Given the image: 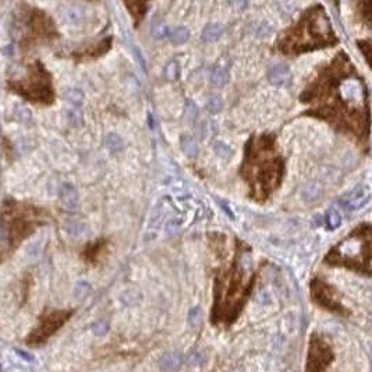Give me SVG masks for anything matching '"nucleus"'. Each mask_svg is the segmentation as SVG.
<instances>
[{"label": "nucleus", "instance_id": "nucleus-1", "mask_svg": "<svg viewBox=\"0 0 372 372\" xmlns=\"http://www.w3.org/2000/svg\"><path fill=\"white\" fill-rule=\"evenodd\" d=\"M307 105L304 116L324 120L336 131L368 147L371 135V103L364 78L344 52L322 66L300 95Z\"/></svg>", "mask_w": 372, "mask_h": 372}, {"label": "nucleus", "instance_id": "nucleus-2", "mask_svg": "<svg viewBox=\"0 0 372 372\" xmlns=\"http://www.w3.org/2000/svg\"><path fill=\"white\" fill-rule=\"evenodd\" d=\"M244 149L241 177L248 183L251 200L264 204L282 184L285 159L276 145L275 135L269 132L258 137L252 135Z\"/></svg>", "mask_w": 372, "mask_h": 372}, {"label": "nucleus", "instance_id": "nucleus-3", "mask_svg": "<svg viewBox=\"0 0 372 372\" xmlns=\"http://www.w3.org/2000/svg\"><path fill=\"white\" fill-rule=\"evenodd\" d=\"M249 271L251 262L248 259V249L243 243L237 241L232 265L227 269L217 272L215 278V301L210 317L215 325H230L240 315L256 279V273Z\"/></svg>", "mask_w": 372, "mask_h": 372}, {"label": "nucleus", "instance_id": "nucleus-4", "mask_svg": "<svg viewBox=\"0 0 372 372\" xmlns=\"http://www.w3.org/2000/svg\"><path fill=\"white\" fill-rule=\"evenodd\" d=\"M337 43L339 38L334 34L325 8L321 4H315L307 8L297 23L280 34L275 47L279 53L295 57L307 52L332 47Z\"/></svg>", "mask_w": 372, "mask_h": 372}, {"label": "nucleus", "instance_id": "nucleus-5", "mask_svg": "<svg viewBox=\"0 0 372 372\" xmlns=\"http://www.w3.org/2000/svg\"><path fill=\"white\" fill-rule=\"evenodd\" d=\"M325 264L372 276V225L361 223L325 255Z\"/></svg>", "mask_w": 372, "mask_h": 372}, {"label": "nucleus", "instance_id": "nucleus-6", "mask_svg": "<svg viewBox=\"0 0 372 372\" xmlns=\"http://www.w3.org/2000/svg\"><path fill=\"white\" fill-rule=\"evenodd\" d=\"M46 212L35 205L21 204L14 200L3 202V225H1V243L3 249L6 246L17 247L24 239L35 232L39 225L45 223Z\"/></svg>", "mask_w": 372, "mask_h": 372}, {"label": "nucleus", "instance_id": "nucleus-7", "mask_svg": "<svg viewBox=\"0 0 372 372\" xmlns=\"http://www.w3.org/2000/svg\"><path fill=\"white\" fill-rule=\"evenodd\" d=\"M7 89L37 105H52L56 99L52 74L41 60L27 67V76L21 80L7 81Z\"/></svg>", "mask_w": 372, "mask_h": 372}, {"label": "nucleus", "instance_id": "nucleus-8", "mask_svg": "<svg viewBox=\"0 0 372 372\" xmlns=\"http://www.w3.org/2000/svg\"><path fill=\"white\" fill-rule=\"evenodd\" d=\"M20 17L24 25V35L20 41V47L23 52H28L41 45L52 43L60 38V32L53 18L43 10L21 4Z\"/></svg>", "mask_w": 372, "mask_h": 372}, {"label": "nucleus", "instance_id": "nucleus-9", "mask_svg": "<svg viewBox=\"0 0 372 372\" xmlns=\"http://www.w3.org/2000/svg\"><path fill=\"white\" fill-rule=\"evenodd\" d=\"M73 315V311L57 310L49 311L41 317L39 325L32 331L30 336L27 337L28 346H41L45 341L49 340L50 336H53L60 328H62Z\"/></svg>", "mask_w": 372, "mask_h": 372}, {"label": "nucleus", "instance_id": "nucleus-10", "mask_svg": "<svg viewBox=\"0 0 372 372\" xmlns=\"http://www.w3.org/2000/svg\"><path fill=\"white\" fill-rule=\"evenodd\" d=\"M311 298L321 308L329 311L332 314L344 317V318H347L350 315V311L341 304L337 290L329 283H326L325 280L315 278L311 282Z\"/></svg>", "mask_w": 372, "mask_h": 372}, {"label": "nucleus", "instance_id": "nucleus-11", "mask_svg": "<svg viewBox=\"0 0 372 372\" xmlns=\"http://www.w3.org/2000/svg\"><path fill=\"white\" fill-rule=\"evenodd\" d=\"M334 360V354L329 343L319 336L314 333L311 336L310 349H308V358H307V371H325Z\"/></svg>", "mask_w": 372, "mask_h": 372}, {"label": "nucleus", "instance_id": "nucleus-12", "mask_svg": "<svg viewBox=\"0 0 372 372\" xmlns=\"http://www.w3.org/2000/svg\"><path fill=\"white\" fill-rule=\"evenodd\" d=\"M113 43V37H106L98 42H93L89 45H84L80 49H76L71 52L70 57L74 59L76 62H86V60H95L98 57H102L112 49Z\"/></svg>", "mask_w": 372, "mask_h": 372}, {"label": "nucleus", "instance_id": "nucleus-13", "mask_svg": "<svg viewBox=\"0 0 372 372\" xmlns=\"http://www.w3.org/2000/svg\"><path fill=\"white\" fill-rule=\"evenodd\" d=\"M372 197V188L370 184L363 183L360 186H357L356 188H353L350 193L341 197L340 204L346 208V209L354 210L361 208L363 205H365L367 202L370 201V198Z\"/></svg>", "mask_w": 372, "mask_h": 372}, {"label": "nucleus", "instance_id": "nucleus-14", "mask_svg": "<svg viewBox=\"0 0 372 372\" xmlns=\"http://www.w3.org/2000/svg\"><path fill=\"white\" fill-rule=\"evenodd\" d=\"M124 3V6L127 8V11L131 16L132 24L134 27H140V24L144 21V18L147 16L151 1L152 0H122Z\"/></svg>", "mask_w": 372, "mask_h": 372}, {"label": "nucleus", "instance_id": "nucleus-15", "mask_svg": "<svg viewBox=\"0 0 372 372\" xmlns=\"http://www.w3.org/2000/svg\"><path fill=\"white\" fill-rule=\"evenodd\" d=\"M59 194H60V201L64 205V208H67L69 210L77 209L80 200H78V193L76 187L70 183H66L62 186Z\"/></svg>", "mask_w": 372, "mask_h": 372}, {"label": "nucleus", "instance_id": "nucleus-16", "mask_svg": "<svg viewBox=\"0 0 372 372\" xmlns=\"http://www.w3.org/2000/svg\"><path fill=\"white\" fill-rule=\"evenodd\" d=\"M268 78H269V83L276 86H285L290 83L291 80V73L287 69L286 66L283 64H279V66H275L269 70V74H268Z\"/></svg>", "mask_w": 372, "mask_h": 372}, {"label": "nucleus", "instance_id": "nucleus-17", "mask_svg": "<svg viewBox=\"0 0 372 372\" xmlns=\"http://www.w3.org/2000/svg\"><path fill=\"white\" fill-rule=\"evenodd\" d=\"M358 21L372 28V0H354Z\"/></svg>", "mask_w": 372, "mask_h": 372}, {"label": "nucleus", "instance_id": "nucleus-18", "mask_svg": "<svg viewBox=\"0 0 372 372\" xmlns=\"http://www.w3.org/2000/svg\"><path fill=\"white\" fill-rule=\"evenodd\" d=\"M106 241L105 240H98L96 243H93L91 246H88L84 251V259L88 264H96L99 262L102 258V252L106 251Z\"/></svg>", "mask_w": 372, "mask_h": 372}, {"label": "nucleus", "instance_id": "nucleus-19", "mask_svg": "<svg viewBox=\"0 0 372 372\" xmlns=\"http://www.w3.org/2000/svg\"><path fill=\"white\" fill-rule=\"evenodd\" d=\"M183 358L178 353H167L161 360V368L165 371H176L181 367Z\"/></svg>", "mask_w": 372, "mask_h": 372}, {"label": "nucleus", "instance_id": "nucleus-20", "mask_svg": "<svg viewBox=\"0 0 372 372\" xmlns=\"http://www.w3.org/2000/svg\"><path fill=\"white\" fill-rule=\"evenodd\" d=\"M180 145H181L183 152H184L188 158H197V156H198L200 148H198V144L195 142V140L193 137L183 135V137H181V141H180Z\"/></svg>", "mask_w": 372, "mask_h": 372}, {"label": "nucleus", "instance_id": "nucleus-21", "mask_svg": "<svg viewBox=\"0 0 372 372\" xmlns=\"http://www.w3.org/2000/svg\"><path fill=\"white\" fill-rule=\"evenodd\" d=\"M222 32H223V28H222L220 25L212 24V25H208V27L205 28V31L202 34V39H204L205 42H213V41H216V39L222 35Z\"/></svg>", "mask_w": 372, "mask_h": 372}, {"label": "nucleus", "instance_id": "nucleus-22", "mask_svg": "<svg viewBox=\"0 0 372 372\" xmlns=\"http://www.w3.org/2000/svg\"><path fill=\"white\" fill-rule=\"evenodd\" d=\"M325 223L326 227L329 230H334V229H337L341 225V216L340 213L337 212V209L332 208V209L328 210V213H326L325 216Z\"/></svg>", "mask_w": 372, "mask_h": 372}, {"label": "nucleus", "instance_id": "nucleus-23", "mask_svg": "<svg viewBox=\"0 0 372 372\" xmlns=\"http://www.w3.org/2000/svg\"><path fill=\"white\" fill-rule=\"evenodd\" d=\"M357 46L361 50V53L365 57L368 66L372 69V42H370V41H358Z\"/></svg>", "mask_w": 372, "mask_h": 372}, {"label": "nucleus", "instance_id": "nucleus-24", "mask_svg": "<svg viewBox=\"0 0 372 372\" xmlns=\"http://www.w3.org/2000/svg\"><path fill=\"white\" fill-rule=\"evenodd\" d=\"M106 147L112 152H120L123 149V140L117 134H108V137H106Z\"/></svg>", "mask_w": 372, "mask_h": 372}, {"label": "nucleus", "instance_id": "nucleus-25", "mask_svg": "<svg viewBox=\"0 0 372 372\" xmlns=\"http://www.w3.org/2000/svg\"><path fill=\"white\" fill-rule=\"evenodd\" d=\"M190 38V32L187 28H178L176 31L171 34V42L173 43H176V45H181V43H184L187 42V39Z\"/></svg>", "mask_w": 372, "mask_h": 372}, {"label": "nucleus", "instance_id": "nucleus-26", "mask_svg": "<svg viewBox=\"0 0 372 372\" xmlns=\"http://www.w3.org/2000/svg\"><path fill=\"white\" fill-rule=\"evenodd\" d=\"M212 81L216 86H223L229 81V74L223 69H216L212 74Z\"/></svg>", "mask_w": 372, "mask_h": 372}, {"label": "nucleus", "instance_id": "nucleus-27", "mask_svg": "<svg viewBox=\"0 0 372 372\" xmlns=\"http://www.w3.org/2000/svg\"><path fill=\"white\" fill-rule=\"evenodd\" d=\"M89 291H91L89 283H86V282H78L77 285H76V289H74V297L78 298V300L85 298L86 295L89 294Z\"/></svg>", "mask_w": 372, "mask_h": 372}, {"label": "nucleus", "instance_id": "nucleus-28", "mask_svg": "<svg viewBox=\"0 0 372 372\" xmlns=\"http://www.w3.org/2000/svg\"><path fill=\"white\" fill-rule=\"evenodd\" d=\"M66 99L69 102H71L73 105L80 106V105L83 103L84 96H83V92H81V91H78V89H70L69 92L66 93Z\"/></svg>", "mask_w": 372, "mask_h": 372}, {"label": "nucleus", "instance_id": "nucleus-29", "mask_svg": "<svg viewBox=\"0 0 372 372\" xmlns=\"http://www.w3.org/2000/svg\"><path fill=\"white\" fill-rule=\"evenodd\" d=\"M188 322L193 328H198L201 325V310L200 308H193L188 312Z\"/></svg>", "mask_w": 372, "mask_h": 372}, {"label": "nucleus", "instance_id": "nucleus-30", "mask_svg": "<svg viewBox=\"0 0 372 372\" xmlns=\"http://www.w3.org/2000/svg\"><path fill=\"white\" fill-rule=\"evenodd\" d=\"M222 106H223V102L220 98H217V96H212L208 103H207V108L209 110L210 113H217V112H220L222 110Z\"/></svg>", "mask_w": 372, "mask_h": 372}, {"label": "nucleus", "instance_id": "nucleus-31", "mask_svg": "<svg viewBox=\"0 0 372 372\" xmlns=\"http://www.w3.org/2000/svg\"><path fill=\"white\" fill-rule=\"evenodd\" d=\"M92 332L96 336H105L109 332V325L105 321H98L92 325Z\"/></svg>", "mask_w": 372, "mask_h": 372}, {"label": "nucleus", "instance_id": "nucleus-32", "mask_svg": "<svg viewBox=\"0 0 372 372\" xmlns=\"http://www.w3.org/2000/svg\"><path fill=\"white\" fill-rule=\"evenodd\" d=\"M166 76L169 80H176L178 76V66L177 63L171 62L169 66H167V69H166Z\"/></svg>", "mask_w": 372, "mask_h": 372}, {"label": "nucleus", "instance_id": "nucleus-33", "mask_svg": "<svg viewBox=\"0 0 372 372\" xmlns=\"http://www.w3.org/2000/svg\"><path fill=\"white\" fill-rule=\"evenodd\" d=\"M152 34H154V37H155V38L161 39V38H163L166 34H167V31H166V28H165L163 25H159V27L154 25V27H152Z\"/></svg>", "mask_w": 372, "mask_h": 372}, {"label": "nucleus", "instance_id": "nucleus-34", "mask_svg": "<svg viewBox=\"0 0 372 372\" xmlns=\"http://www.w3.org/2000/svg\"><path fill=\"white\" fill-rule=\"evenodd\" d=\"M17 353H18V354H20V356H21V357H24V358H25L27 361H32V357L28 356L27 353H24V351H23V353H21L20 350H17Z\"/></svg>", "mask_w": 372, "mask_h": 372}, {"label": "nucleus", "instance_id": "nucleus-35", "mask_svg": "<svg viewBox=\"0 0 372 372\" xmlns=\"http://www.w3.org/2000/svg\"><path fill=\"white\" fill-rule=\"evenodd\" d=\"M334 3H336V4H339V0H334Z\"/></svg>", "mask_w": 372, "mask_h": 372}, {"label": "nucleus", "instance_id": "nucleus-36", "mask_svg": "<svg viewBox=\"0 0 372 372\" xmlns=\"http://www.w3.org/2000/svg\"><path fill=\"white\" fill-rule=\"evenodd\" d=\"M86 1H98V0H86Z\"/></svg>", "mask_w": 372, "mask_h": 372}]
</instances>
